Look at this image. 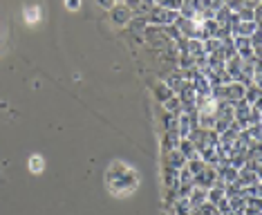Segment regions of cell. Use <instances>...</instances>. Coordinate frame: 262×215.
I'll return each mask as SVG.
<instances>
[{"label": "cell", "instance_id": "7a4b0ae2", "mask_svg": "<svg viewBox=\"0 0 262 215\" xmlns=\"http://www.w3.org/2000/svg\"><path fill=\"white\" fill-rule=\"evenodd\" d=\"M244 88L242 83H237V81H229L226 85H222V101H226V103H237V101H242L244 99Z\"/></svg>", "mask_w": 262, "mask_h": 215}, {"label": "cell", "instance_id": "30bf717a", "mask_svg": "<svg viewBox=\"0 0 262 215\" xmlns=\"http://www.w3.org/2000/svg\"><path fill=\"white\" fill-rule=\"evenodd\" d=\"M177 150H180L184 157L188 159H193V157H198V150H195V143L190 141V139H180V146H177Z\"/></svg>", "mask_w": 262, "mask_h": 215}, {"label": "cell", "instance_id": "8992f818", "mask_svg": "<svg viewBox=\"0 0 262 215\" xmlns=\"http://www.w3.org/2000/svg\"><path fill=\"white\" fill-rule=\"evenodd\" d=\"M164 83L170 88V92H172V94H175V92H180L182 85H184V83H186V79H184V72H182V70H177V72L172 70L170 74L166 76V81H164Z\"/></svg>", "mask_w": 262, "mask_h": 215}, {"label": "cell", "instance_id": "d6986e66", "mask_svg": "<svg viewBox=\"0 0 262 215\" xmlns=\"http://www.w3.org/2000/svg\"><path fill=\"white\" fill-rule=\"evenodd\" d=\"M97 3L101 5V7H105V9H112V7H115V0H97Z\"/></svg>", "mask_w": 262, "mask_h": 215}, {"label": "cell", "instance_id": "e0dca14e", "mask_svg": "<svg viewBox=\"0 0 262 215\" xmlns=\"http://www.w3.org/2000/svg\"><path fill=\"white\" fill-rule=\"evenodd\" d=\"M38 18H40V9L38 7H32V9H25V20L29 23V25H32V23H36L38 20Z\"/></svg>", "mask_w": 262, "mask_h": 215}, {"label": "cell", "instance_id": "3957f363", "mask_svg": "<svg viewBox=\"0 0 262 215\" xmlns=\"http://www.w3.org/2000/svg\"><path fill=\"white\" fill-rule=\"evenodd\" d=\"M164 166H168V168H175V170H182L184 166H186V157H184L180 150L164 153Z\"/></svg>", "mask_w": 262, "mask_h": 215}, {"label": "cell", "instance_id": "5b68a950", "mask_svg": "<svg viewBox=\"0 0 262 215\" xmlns=\"http://www.w3.org/2000/svg\"><path fill=\"white\" fill-rule=\"evenodd\" d=\"M112 20L117 23V25H126V23L133 20V11L126 5H115L112 7Z\"/></svg>", "mask_w": 262, "mask_h": 215}, {"label": "cell", "instance_id": "52a82bcc", "mask_svg": "<svg viewBox=\"0 0 262 215\" xmlns=\"http://www.w3.org/2000/svg\"><path fill=\"white\" fill-rule=\"evenodd\" d=\"M260 29L258 23H253V20H240V25L235 27V32L233 36H242V38H251V36L255 34Z\"/></svg>", "mask_w": 262, "mask_h": 215}, {"label": "cell", "instance_id": "ffe728a7", "mask_svg": "<svg viewBox=\"0 0 262 215\" xmlns=\"http://www.w3.org/2000/svg\"><path fill=\"white\" fill-rule=\"evenodd\" d=\"M65 5H68L70 9H79L81 7V0H65Z\"/></svg>", "mask_w": 262, "mask_h": 215}, {"label": "cell", "instance_id": "9a60e30c", "mask_svg": "<svg viewBox=\"0 0 262 215\" xmlns=\"http://www.w3.org/2000/svg\"><path fill=\"white\" fill-rule=\"evenodd\" d=\"M193 215H220V213H217V208L213 206V204H208V202H204L202 206L193 208Z\"/></svg>", "mask_w": 262, "mask_h": 215}, {"label": "cell", "instance_id": "9c48e42d", "mask_svg": "<svg viewBox=\"0 0 262 215\" xmlns=\"http://www.w3.org/2000/svg\"><path fill=\"white\" fill-rule=\"evenodd\" d=\"M164 179H166V188H177L180 186V170L164 166Z\"/></svg>", "mask_w": 262, "mask_h": 215}, {"label": "cell", "instance_id": "5bb4252c", "mask_svg": "<svg viewBox=\"0 0 262 215\" xmlns=\"http://www.w3.org/2000/svg\"><path fill=\"white\" fill-rule=\"evenodd\" d=\"M155 97H157L159 101H168L170 97H175V94L170 92V88L166 85V83H159V85H157V90H155Z\"/></svg>", "mask_w": 262, "mask_h": 215}, {"label": "cell", "instance_id": "8fae6325", "mask_svg": "<svg viewBox=\"0 0 262 215\" xmlns=\"http://www.w3.org/2000/svg\"><path fill=\"white\" fill-rule=\"evenodd\" d=\"M177 146H180V135L177 133H164V153L177 150Z\"/></svg>", "mask_w": 262, "mask_h": 215}, {"label": "cell", "instance_id": "4fadbf2b", "mask_svg": "<svg viewBox=\"0 0 262 215\" xmlns=\"http://www.w3.org/2000/svg\"><path fill=\"white\" fill-rule=\"evenodd\" d=\"M164 107H166V112H168V115H180L182 112V101L177 99V97H170L168 101H164Z\"/></svg>", "mask_w": 262, "mask_h": 215}, {"label": "cell", "instance_id": "7c38bea8", "mask_svg": "<svg viewBox=\"0 0 262 215\" xmlns=\"http://www.w3.org/2000/svg\"><path fill=\"white\" fill-rule=\"evenodd\" d=\"M186 168L190 170V175L195 177V175H200V173L206 168V164L200 159V155H198V157H193V159H188V161H186Z\"/></svg>", "mask_w": 262, "mask_h": 215}, {"label": "cell", "instance_id": "ba28073f", "mask_svg": "<svg viewBox=\"0 0 262 215\" xmlns=\"http://www.w3.org/2000/svg\"><path fill=\"white\" fill-rule=\"evenodd\" d=\"M188 204H190V208H198V206H202L206 202V190L204 188H200V186H193L190 188V193H188Z\"/></svg>", "mask_w": 262, "mask_h": 215}, {"label": "cell", "instance_id": "2e32d148", "mask_svg": "<svg viewBox=\"0 0 262 215\" xmlns=\"http://www.w3.org/2000/svg\"><path fill=\"white\" fill-rule=\"evenodd\" d=\"M164 130L166 133H177V117L175 115H164Z\"/></svg>", "mask_w": 262, "mask_h": 215}, {"label": "cell", "instance_id": "ac0fdd59", "mask_svg": "<svg viewBox=\"0 0 262 215\" xmlns=\"http://www.w3.org/2000/svg\"><path fill=\"white\" fill-rule=\"evenodd\" d=\"M29 168H32L34 173H40L43 170V159H40L38 155H34V157L29 159Z\"/></svg>", "mask_w": 262, "mask_h": 215}, {"label": "cell", "instance_id": "277c9868", "mask_svg": "<svg viewBox=\"0 0 262 215\" xmlns=\"http://www.w3.org/2000/svg\"><path fill=\"white\" fill-rule=\"evenodd\" d=\"M237 184H240L242 188H247V186H253V184H260V175L258 173H253V170H249V168H242L237 170Z\"/></svg>", "mask_w": 262, "mask_h": 215}, {"label": "cell", "instance_id": "6da1fadb", "mask_svg": "<svg viewBox=\"0 0 262 215\" xmlns=\"http://www.w3.org/2000/svg\"><path fill=\"white\" fill-rule=\"evenodd\" d=\"M180 11H172V9H166L162 5H155L148 14L146 23H152V25H159V27H166V25H172V23L180 20Z\"/></svg>", "mask_w": 262, "mask_h": 215}]
</instances>
